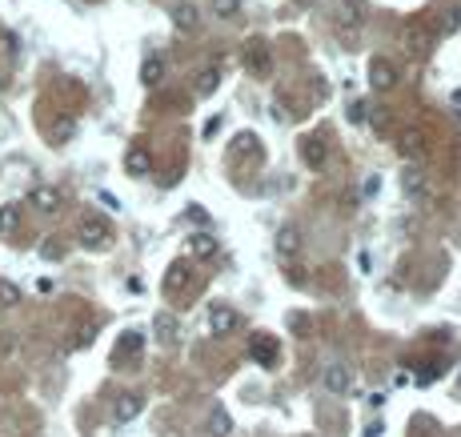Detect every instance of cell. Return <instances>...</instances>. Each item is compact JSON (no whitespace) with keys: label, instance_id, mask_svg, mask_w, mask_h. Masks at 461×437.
I'll return each mask as SVG.
<instances>
[{"label":"cell","instance_id":"cell-1","mask_svg":"<svg viewBox=\"0 0 461 437\" xmlns=\"http://www.w3.org/2000/svg\"><path fill=\"white\" fill-rule=\"evenodd\" d=\"M241 64H245V73L253 76H269V68H273V52H269V44H265L261 37H253L245 49H241Z\"/></svg>","mask_w":461,"mask_h":437},{"label":"cell","instance_id":"cell-2","mask_svg":"<svg viewBox=\"0 0 461 437\" xmlns=\"http://www.w3.org/2000/svg\"><path fill=\"white\" fill-rule=\"evenodd\" d=\"M80 241H85L88 249H109L112 225L104 217H97V212H85V217H80Z\"/></svg>","mask_w":461,"mask_h":437},{"label":"cell","instance_id":"cell-3","mask_svg":"<svg viewBox=\"0 0 461 437\" xmlns=\"http://www.w3.org/2000/svg\"><path fill=\"white\" fill-rule=\"evenodd\" d=\"M237 325H241L237 309H229V305H212V309H209V333H212V337H229Z\"/></svg>","mask_w":461,"mask_h":437},{"label":"cell","instance_id":"cell-4","mask_svg":"<svg viewBox=\"0 0 461 437\" xmlns=\"http://www.w3.org/2000/svg\"><path fill=\"white\" fill-rule=\"evenodd\" d=\"M405 49H409L413 56H429V52H433V32H429L421 20H409V25H405Z\"/></svg>","mask_w":461,"mask_h":437},{"label":"cell","instance_id":"cell-5","mask_svg":"<svg viewBox=\"0 0 461 437\" xmlns=\"http://www.w3.org/2000/svg\"><path fill=\"white\" fill-rule=\"evenodd\" d=\"M140 349H145V333H137V329H128V333H121V341H116V349H112V365H125V361H137Z\"/></svg>","mask_w":461,"mask_h":437},{"label":"cell","instance_id":"cell-6","mask_svg":"<svg viewBox=\"0 0 461 437\" xmlns=\"http://www.w3.org/2000/svg\"><path fill=\"white\" fill-rule=\"evenodd\" d=\"M140 409H145V397H140V393H121V397H116V405H112V421H116V425L137 421Z\"/></svg>","mask_w":461,"mask_h":437},{"label":"cell","instance_id":"cell-7","mask_svg":"<svg viewBox=\"0 0 461 437\" xmlns=\"http://www.w3.org/2000/svg\"><path fill=\"white\" fill-rule=\"evenodd\" d=\"M249 357L257 365H277V357H281V345H277V337H269V333H257V337L249 341Z\"/></svg>","mask_w":461,"mask_h":437},{"label":"cell","instance_id":"cell-8","mask_svg":"<svg viewBox=\"0 0 461 437\" xmlns=\"http://www.w3.org/2000/svg\"><path fill=\"white\" fill-rule=\"evenodd\" d=\"M337 25L357 32L365 25V0H337Z\"/></svg>","mask_w":461,"mask_h":437},{"label":"cell","instance_id":"cell-9","mask_svg":"<svg viewBox=\"0 0 461 437\" xmlns=\"http://www.w3.org/2000/svg\"><path fill=\"white\" fill-rule=\"evenodd\" d=\"M273 249H277V257H281V261H293V257L301 253V229H297V225H281V229H277Z\"/></svg>","mask_w":461,"mask_h":437},{"label":"cell","instance_id":"cell-10","mask_svg":"<svg viewBox=\"0 0 461 437\" xmlns=\"http://www.w3.org/2000/svg\"><path fill=\"white\" fill-rule=\"evenodd\" d=\"M369 85L381 88V92H389V88L397 85V68H393V61L373 56V61H369Z\"/></svg>","mask_w":461,"mask_h":437},{"label":"cell","instance_id":"cell-11","mask_svg":"<svg viewBox=\"0 0 461 437\" xmlns=\"http://www.w3.org/2000/svg\"><path fill=\"white\" fill-rule=\"evenodd\" d=\"M401 188H405V197H413V200L429 197V181H425L421 164H405V173H401Z\"/></svg>","mask_w":461,"mask_h":437},{"label":"cell","instance_id":"cell-12","mask_svg":"<svg viewBox=\"0 0 461 437\" xmlns=\"http://www.w3.org/2000/svg\"><path fill=\"white\" fill-rule=\"evenodd\" d=\"M325 389H329V393H349V389H353L349 365H341V361L325 365Z\"/></svg>","mask_w":461,"mask_h":437},{"label":"cell","instance_id":"cell-13","mask_svg":"<svg viewBox=\"0 0 461 437\" xmlns=\"http://www.w3.org/2000/svg\"><path fill=\"white\" fill-rule=\"evenodd\" d=\"M152 333H157L161 345H176V337H181V321H176L173 313H157V317H152Z\"/></svg>","mask_w":461,"mask_h":437},{"label":"cell","instance_id":"cell-14","mask_svg":"<svg viewBox=\"0 0 461 437\" xmlns=\"http://www.w3.org/2000/svg\"><path fill=\"white\" fill-rule=\"evenodd\" d=\"M301 161L309 164V169H325V161H329L325 140L321 137H301Z\"/></svg>","mask_w":461,"mask_h":437},{"label":"cell","instance_id":"cell-15","mask_svg":"<svg viewBox=\"0 0 461 437\" xmlns=\"http://www.w3.org/2000/svg\"><path fill=\"white\" fill-rule=\"evenodd\" d=\"M28 200H32V205H37L40 212H61V205H64L61 188H52V185H37Z\"/></svg>","mask_w":461,"mask_h":437},{"label":"cell","instance_id":"cell-16","mask_svg":"<svg viewBox=\"0 0 461 437\" xmlns=\"http://www.w3.org/2000/svg\"><path fill=\"white\" fill-rule=\"evenodd\" d=\"M173 25L181 28V32H197V28H200V13H197V4L181 0V4L173 8Z\"/></svg>","mask_w":461,"mask_h":437},{"label":"cell","instance_id":"cell-17","mask_svg":"<svg viewBox=\"0 0 461 437\" xmlns=\"http://www.w3.org/2000/svg\"><path fill=\"white\" fill-rule=\"evenodd\" d=\"M125 169L133 176H145L152 169V157H149V149H145V145H133V149L125 152Z\"/></svg>","mask_w":461,"mask_h":437},{"label":"cell","instance_id":"cell-18","mask_svg":"<svg viewBox=\"0 0 461 437\" xmlns=\"http://www.w3.org/2000/svg\"><path fill=\"white\" fill-rule=\"evenodd\" d=\"M401 152H405V157H413L417 164L425 161V137L417 133V128H405V133H401Z\"/></svg>","mask_w":461,"mask_h":437},{"label":"cell","instance_id":"cell-19","mask_svg":"<svg viewBox=\"0 0 461 437\" xmlns=\"http://www.w3.org/2000/svg\"><path fill=\"white\" fill-rule=\"evenodd\" d=\"M140 80H145L149 88H157V85L164 80V61L157 56V52H152V56H145V64H140Z\"/></svg>","mask_w":461,"mask_h":437},{"label":"cell","instance_id":"cell-20","mask_svg":"<svg viewBox=\"0 0 461 437\" xmlns=\"http://www.w3.org/2000/svg\"><path fill=\"white\" fill-rule=\"evenodd\" d=\"M209 429H212V437H229V433H233V417H229V409H224V405H212Z\"/></svg>","mask_w":461,"mask_h":437},{"label":"cell","instance_id":"cell-21","mask_svg":"<svg viewBox=\"0 0 461 437\" xmlns=\"http://www.w3.org/2000/svg\"><path fill=\"white\" fill-rule=\"evenodd\" d=\"M16 229H20V205H4V209H0V233L13 237Z\"/></svg>","mask_w":461,"mask_h":437},{"label":"cell","instance_id":"cell-22","mask_svg":"<svg viewBox=\"0 0 461 437\" xmlns=\"http://www.w3.org/2000/svg\"><path fill=\"white\" fill-rule=\"evenodd\" d=\"M188 273H193L188 265H173V269H169V277H164V289H169V293L185 289V285H188Z\"/></svg>","mask_w":461,"mask_h":437},{"label":"cell","instance_id":"cell-23","mask_svg":"<svg viewBox=\"0 0 461 437\" xmlns=\"http://www.w3.org/2000/svg\"><path fill=\"white\" fill-rule=\"evenodd\" d=\"M217 253V237L212 233H193V257H212Z\"/></svg>","mask_w":461,"mask_h":437},{"label":"cell","instance_id":"cell-24","mask_svg":"<svg viewBox=\"0 0 461 437\" xmlns=\"http://www.w3.org/2000/svg\"><path fill=\"white\" fill-rule=\"evenodd\" d=\"M13 305H20V285L0 277V309H13Z\"/></svg>","mask_w":461,"mask_h":437},{"label":"cell","instance_id":"cell-25","mask_svg":"<svg viewBox=\"0 0 461 437\" xmlns=\"http://www.w3.org/2000/svg\"><path fill=\"white\" fill-rule=\"evenodd\" d=\"M217 85H221V73H217V68H205V73L197 76V92H200V97L217 92Z\"/></svg>","mask_w":461,"mask_h":437},{"label":"cell","instance_id":"cell-26","mask_svg":"<svg viewBox=\"0 0 461 437\" xmlns=\"http://www.w3.org/2000/svg\"><path fill=\"white\" fill-rule=\"evenodd\" d=\"M241 13V0H212V16H221V20H233Z\"/></svg>","mask_w":461,"mask_h":437},{"label":"cell","instance_id":"cell-27","mask_svg":"<svg viewBox=\"0 0 461 437\" xmlns=\"http://www.w3.org/2000/svg\"><path fill=\"white\" fill-rule=\"evenodd\" d=\"M73 128H76L73 116H61V121L52 125V140H68V137H73Z\"/></svg>","mask_w":461,"mask_h":437},{"label":"cell","instance_id":"cell-28","mask_svg":"<svg viewBox=\"0 0 461 437\" xmlns=\"http://www.w3.org/2000/svg\"><path fill=\"white\" fill-rule=\"evenodd\" d=\"M40 257H44V261H61L64 249L56 245V241H44V245H40Z\"/></svg>","mask_w":461,"mask_h":437},{"label":"cell","instance_id":"cell-29","mask_svg":"<svg viewBox=\"0 0 461 437\" xmlns=\"http://www.w3.org/2000/svg\"><path fill=\"white\" fill-rule=\"evenodd\" d=\"M461 25V13H445V25H441V32H457Z\"/></svg>","mask_w":461,"mask_h":437},{"label":"cell","instance_id":"cell-30","mask_svg":"<svg viewBox=\"0 0 461 437\" xmlns=\"http://www.w3.org/2000/svg\"><path fill=\"white\" fill-rule=\"evenodd\" d=\"M377 188H381V176H369V181H365V193H369V197H373Z\"/></svg>","mask_w":461,"mask_h":437},{"label":"cell","instance_id":"cell-31","mask_svg":"<svg viewBox=\"0 0 461 437\" xmlns=\"http://www.w3.org/2000/svg\"><path fill=\"white\" fill-rule=\"evenodd\" d=\"M453 100H457V104H461V88H457V92H453Z\"/></svg>","mask_w":461,"mask_h":437},{"label":"cell","instance_id":"cell-32","mask_svg":"<svg viewBox=\"0 0 461 437\" xmlns=\"http://www.w3.org/2000/svg\"><path fill=\"white\" fill-rule=\"evenodd\" d=\"M0 88H4V80H0Z\"/></svg>","mask_w":461,"mask_h":437}]
</instances>
